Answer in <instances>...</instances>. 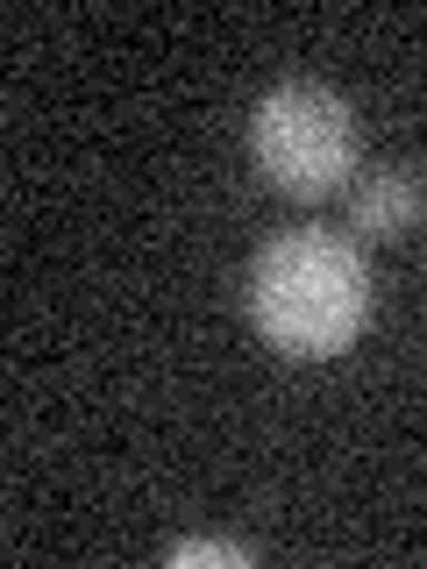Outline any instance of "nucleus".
I'll list each match as a JSON object with an SVG mask.
<instances>
[{
	"label": "nucleus",
	"instance_id": "7ed1b4c3",
	"mask_svg": "<svg viewBox=\"0 0 427 569\" xmlns=\"http://www.w3.org/2000/svg\"><path fill=\"white\" fill-rule=\"evenodd\" d=\"M414 213H420V186H414V171H399V164H378L356 186V228H364L370 242H391V236H406L414 228Z\"/></svg>",
	"mask_w": 427,
	"mask_h": 569
},
{
	"label": "nucleus",
	"instance_id": "20e7f679",
	"mask_svg": "<svg viewBox=\"0 0 427 569\" xmlns=\"http://www.w3.org/2000/svg\"><path fill=\"white\" fill-rule=\"evenodd\" d=\"M192 562L249 569V548H242V541H200V533H192V541H178V548H171V569H192Z\"/></svg>",
	"mask_w": 427,
	"mask_h": 569
},
{
	"label": "nucleus",
	"instance_id": "f257e3e1",
	"mask_svg": "<svg viewBox=\"0 0 427 569\" xmlns=\"http://www.w3.org/2000/svg\"><path fill=\"white\" fill-rule=\"evenodd\" d=\"M242 307L278 356L320 363L342 356L370 320V263L364 249L328 228H285L249 257Z\"/></svg>",
	"mask_w": 427,
	"mask_h": 569
},
{
	"label": "nucleus",
	"instance_id": "f03ea898",
	"mask_svg": "<svg viewBox=\"0 0 427 569\" xmlns=\"http://www.w3.org/2000/svg\"><path fill=\"white\" fill-rule=\"evenodd\" d=\"M249 157L285 200H328L356 171V114L314 79H278L249 107Z\"/></svg>",
	"mask_w": 427,
	"mask_h": 569
}]
</instances>
